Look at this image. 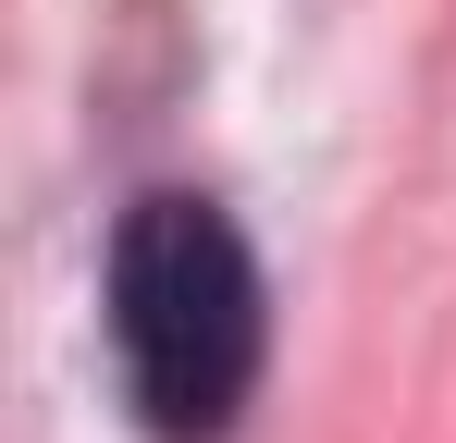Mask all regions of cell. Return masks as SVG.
Masks as SVG:
<instances>
[{"label": "cell", "mask_w": 456, "mask_h": 443, "mask_svg": "<svg viewBox=\"0 0 456 443\" xmlns=\"http://www.w3.org/2000/svg\"><path fill=\"white\" fill-rule=\"evenodd\" d=\"M99 320H111V369L149 443H223L247 419L272 308H259V259L223 197L198 185L124 197L111 259H99Z\"/></svg>", "instance_id": "obj_1"}]
</instances>
